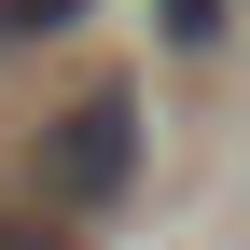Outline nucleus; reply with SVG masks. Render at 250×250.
Segmentation results:
<instances>
[{"label":"nucleus","instance_id":"obj_1","mask_svg":"<svg viewBox=\"0 0 250 250\" xmlns=\"http://www.w3.org/2000/svg\"><path fill=\"white\" fill-rule=\"evenodd\" d=\"M42 181L70 208H111L125 181H139V98H125V83H98V98H70L42 125Z\"/></svg>","mask_w":250,"mask_h":250},{"label":"nucleus","instance_id":"obj_2","mask_svg":"<svg viewBox=\"0 0 250 250\" xmlns=\"http://www.w3.org/2000/svg\"><path fill=\"white\" fill-rule=\"evenodd\" d=\"M98 0H0V42H56V28H83Z\"/></svg>","mask_w":250,"mask_h":250},{"label":"nucleus","instance_id":"obj_3","mask_svg":"<svg viewBox=\"0 0 250 250\" xmlns=\"http://www.w3.org/2000/svg\"><path fill=\"white\" fill-rule=\"evenodd\" d=\"M153 28H167L181 56H208V42H223V0H153Z\"/></svg>","mask_w":250,"mask_h":250},{"label":"nucleus","instance_id":"obj_4","mask_svg":"<svg viewBox=\"0 0 250 250\" xmlns=\"http://www.w3.org/2000/svg\"><path fill=\"white\" fill-rule=\"evenodd\" d=\"M0 250H70V236H28V223H0Z\"/></svg>","mask_w":250,"mask_h":250}]
</instances>
